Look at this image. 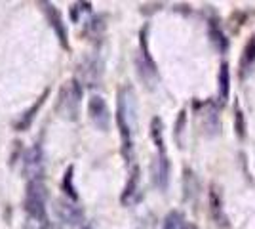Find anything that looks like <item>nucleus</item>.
Instances as JSON below:
<instances>
[{
  "instance_id": "412c9836",
  "label": "nucleus",
  "mask_w": 255,
  "mask_h": 229,
  "mask_svg": "<svg viewBox=\"0 0 255 229\" xmlns=\"http://www.w3.org/2000/svg\"><path fill=\"white\" fill-rule=\"evenodd\" d=\"M82 229H94V228H90V226H84V228H82Z\"/></svg>"
},
{
  "instance_id": "7ed1b4c3",
  "label": "nucleus",
  "mask_w": 255,
  "mask_h": 229,
  "mask_svg": "<svg viewBox=\"0 0 255 229\" xmlns=\"http://www.w3.org/2000/svg\"><path fill=\"white\" fill-rule=\"evenodd\" d=\"M82 94H84L82 84H80L76 78L69 80V82H65L63 88H61V94H59V111L63 113V117L76 119Z\"/></svg>"
},
{
  "instance_id": "9b49d317",
  "label": "nucleus",
  "mask_w": 255,
  "mask_h": 229,
  "mask_svg": "<svg viewBox=\"0 0 255 229\" xmlns=\"http://www.w3.org/2000/svg\"><path fill=\"white\" fill-rule=\"evenodd\" d=\"M137 189H139V168L137 166H133L131 174H129V178H128L126 187H124V193H122V197H120L122 205L133 203V199H135V195H137Z\"/></svg>"
},
{
  "instance_id": "ddd939ff",
  "label": "nucleus",
  "mask_w": 255,
  "mask_h": 229,
  "mask_svg": "<svg viewBox=\"0 0 255 229\" xmlns=\"http://www.w3.org/2000/svg\"><path fill=\"white\" fill-rule=\"evenodd\" d=\"M210 210H212L213 218H215V222H217L219 226H227V218H225V214H223V199L217 193L215 187L210 191Z\"/></svg>"
},
{
  "instance_id": "aec40b11",
  "label": "nucleus",
  "mask_w": 255,
  "mask_h": 229,
  "mask_svg": "<svg viewBox=\"0 0 255 229\" xmlns=\"http://www.w3.org/2000/svg\"><path fill=\"white\" fill-rule=\"evenodd\" d=\"M185 229H198V226H194V224H189V226H187Z\"/></svg>"
},
{
  "instance_id": "f257e3e1",
  "label": "nucleus",
  "mask_w": 255,
  "mask_h": 229,
  "mask_svg": "<svg viewBox=\"0 0 255 229\" xmlns=\"http://www.w3.org/2000/svg\"><path fill=\"white\" fill-rule=\"evenodd\" d=\"M133 90L124 86L118 92L117 101V126L122 142V155L128 163L133 155V128H135V101Z\"/></svg>"
},
{
  "instance_id": "f03ea898",
  "label": "nucleus",
  "mask_w": 255,
  "mask_h": 229,
  "mask_svg": "<svg viewBox=\"0 0 255 229\" xmlns=\"http://www.w3.org/2000/svg\"><path fill=\"white\" fill-rule=\"evenodd\" d=\"M25 212L29 214L32 224L48 226V212H46V187L40 180H32L27 184L25 193Z\"/></svg>"
},
{
  "instance_id": "f3484780",
  "label": "nucleus",
  "mask_w": 255,
  "mask_h": 229,
  "mask_svg": "<svg viewBox=\"0 0 255 229\" xmlns=\"http://www.w3.org/2000/svg\"><path fill=\"white\" fill-rule=\"evenodd\" d=\"M210 36H212V42L215 44V48L219 50V52H225L227 48H229V42H227V36L223 34V31H219V27L217 25H210Z\"/></svg>"
},
{
  "instance_id": "f8f14e48",
  "label": "nucleus",
  "mask_w": 255,
  "mask_h": 229,
  "mask_svg": "<svg viewBox=\"0 0 255 229\" xmlns=\"http://www.w3.org/2000/svg\"><path fill=\"white\" fill-rule=\"evenodd\" d=\"M150 138L156 145L160 155H166V143H164V122L160 117H154L150 120Z\"/></svg>"
},
{
  "instance_id": "a211bd4d",
  "label": "nucleus",
  "mask_w": 255,
  "mask_h": 229,
  "mask_svg": "<svg viewBox=\"0 0 255 229\" xmlns=\"http://www.w3.org/2000/svg\"><path fill=\"white\" fill-rule=\"evenodd\" d=\"M185 124H187V111L183 109L179 113V117L175 120V130H173V136L179 145H183V134H185Z\"/></svg>"
},
{
  "instance_id": "dca6fc26",
  "label": "nucleus",
  "mask_w": 255,
  "mask_h": 229,
  "mask_svg": "<svg viewBox=\"0 0 255 229\" xmlns=\"http://www.w3.org/2000/svg\"><path fill=\"white\" fill-rule=\"evenodd\" d=\"M185 218H183V214L177 212V210H171L170 214L164 218V226L162 229H185Z\"/></svg>"
},
{
  "instance_id": "0eeeda50",
  "label": "nucleus",
  "mask_w": 255,
  "mask_h": 229,
  "mask_svg": "<svg viewBox=\"0 0 255 229\" xmlns=\"http://www.w3.org/2000/svg\"><path fill=\"white\" fill-rule=\"evenodd\" d=\"M23 170L31 178V182L32 180H40V176L44 172V155L40 145H34L27 151L25 161H23Z\"/></svg>"
},
{
  "instance_id": "4468645a",
  "label": "nucleus",
  "mask_w": 255,
  "mask_h": 229,
  "mask_svg": "<svg viewBox=\"0 0 255 229\" xmlns=\"http://www.w3.org/2000/svg\"><path fill=\"white\" fill-rule=\"evenodd\" d=\"M255 63V33L250 36V40L246 44L244 48V54H242V59H240V67H242V71L248 73Z\"/></svg>"
},
{
  "instance_id": "20e7f679",
  "label": "nucleus",
  "mask_w": 255,
  "mask_h": 229,
  "mask_svg": "<svg viewBox=\"0 0 255 229\" xmlns=\"http://www.w3.org/2000/svg\"><path fill=\"white\" fill-rule=\"evenodd\" d=\"M88 115H90V120L94 122L97 130L107 132L111 128V111H109L107 101L101 96L94 94L88 99Z\"/></svg>"
},
{
  "instance_id": "39448f33",
  "label": "nucleus",
  "mask_w": 255,
  "mask_h": 229,
  "mask_svg": "<svg viewBox=\"0 0 255 229\" xmlns=\"http://www.w3.org/2000/svg\"><path fill=\"white\" fill-rule=\"evenodd\" d=\"M40 6H42L44 13H46L48 21L52 25V29L55 31V34H57L61 46H63V48H69V34H67V27H65L61 11L57 10V6L52 4V2H40Z\"/></svg>"
},
{
  "instance_id": "423d86ee",
  "label": "nucleus",
  "mask_w": 255,
  "mask_h": 229,
  "mask_svg": "<svg viewBox=\"0 0 255 229\" xmlns=\"http://www.w3.org/2000/svg\"><path fill=\"white\" fill-rule=\"evenodd\" d=\"M55 214L63 224H69V226H78L84 220L82 208H78L75 203H69L67 199H57L55 201Z\"/></svg>"
},
{
  "instance_id": "6ab92c4d",
  "label": "nucleus",
  "mask_w": 255,
  "mask_h": 229,
  "mask_svg": "<svg viewBox=\"0 0 255 229\" xmlns=\"http://www.w3.org/2000/svg\"><path fill=\"white\" fill-rule=\"evenodd\" d=\"M234 128H236V136L238 138H244L246 136V122H244V115H242V111L240 107L236 105V111H234Z\"/></svg>"
},
{
  "instance_id": "9d476101",
  "label": "nucleus",
  "mask_w": 255,
  "mask_h": 229,
  "mask_svg": "<svg viewBox=\"0 0 255 229\" xmlns=\"http://www.w3.org/2000/svg\"><path fill=\"white\" fill-rule=\"evenodd\" d=\"M48 94H50V90H44L42 96H40V98L36 99V101L32 103V105L29 107V109H27L25 113H23L21 119H19V122L15 124V128H17V130L23 132V130H27V128L31 126L32 120H34V117L38 115V111H40V107L44 105V101H46V98H48Z\"/></svg>"
},
{
  "instance_id": "1a4fd4ad",
  "label": "nucleus",
  "mask_w": 255,
  "mask_h": 229,
  "mask_svg": "<svg viewBox=\"0 0 255 229\" xmlns=\"http://www.w3.org/2000/svg\"><path fill=\"white\" fill-rule=\"evenodd\" d=\"M217 99L219 105H225L231 96V71H229V63H223L219 67V76H217Z\"/></svg>"
},
{
  "instance_id": "6e6552de",
  "label": "nucleus",
  "mask_w": 255,
  "mask_h": 229,
  "mask_svg": "<svg viewBox=\"0 0 255 229\" xmlns=\"http://www.w3.org/2000/svg\"><path fill=\"white\" fill-rule=\"evenodd\" d=\"M170 174H171V166L168 155H160L154 159L152 163V182L154 186L158 187L160 191H166L170 186Z\"/></svg>"
},
{
  "instance_id": "2eb2a0df",
  "label": "nucleus",
  "mask_w": 255,
  "mask_h": 229,
  "mask_svg": "<svg viewBox=\"0 0 255 229\" xmlns=\"http://www.w3.org/2000/svg\"><path fill=\"white\" fill-rule=\"evenodd\" d=\"M63 191L71 201H78V193H76V187H75V166L73 164L65 170L63 174Z\"/></svg>"
}]
</instances>
